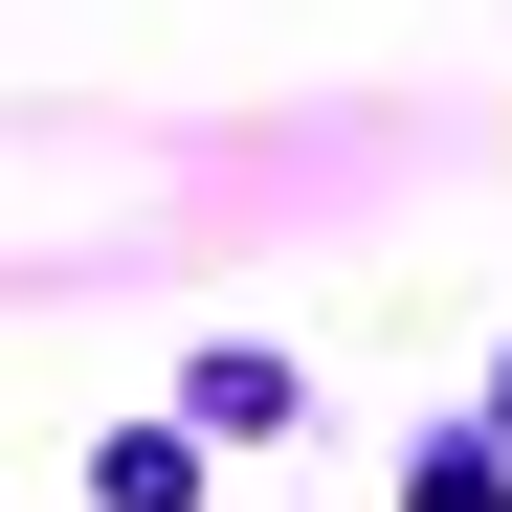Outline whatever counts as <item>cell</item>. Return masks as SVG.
<instances>
[{"label": "cell", "mask_w": 512, "mask_h": 512, "mask_svg": "<svg viewBox=\"0 0 512 512\" xmlns=\"http://www.w3.org/2000/svg\"><path fill=\"white\" fill-rule=\"evenodd\" d=\"M290 401H312L290 357H201V379H179V446H268V423H290Z\"/></svg>", "instance_id": "1"}, {"label": "cell", "mask_w": 512, "mask_h": 512, "mask_svg": "<svg viewBox=\"0 0 512 512\" xmlns=\"http://www.w3.org/2000/svg\"><path fill=\"white\" fill-rule=\"evenodd\" d=\"M90 512H201V446H179V423H112V446H90Z\"/></svg>", "instance_id": "2"}, {"label": "cell", "mask_w": 512, "mask_h": 512, "mask_svg": "<svg viewBox=\"0 0 512 512\" xmlns=\"http://www.w3.org/2000/svg\"><path fill=\"white\" fill-rule=\"evenodd\" d=\"M401 512H512V446H468V423H446V446L401 468Z\"/></svg>", "instance_id": "3"}, {"label": "cell", "mask_w": 512, "mask_h": 512, "mask_svg": "<svg viewBox=\"0 0 512 512\" xmlns=\"http://www.w3.org/2000/svg\"><path fill=\"white\" fill-rule=\"evenodd\" d=\"M490 446H512V379H490Z\"/></svg>", "instance_id": "4"}]
</instances>
